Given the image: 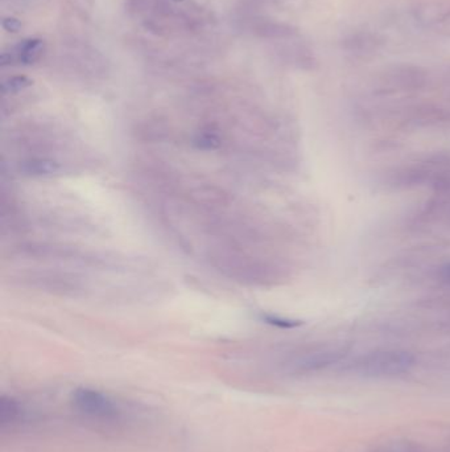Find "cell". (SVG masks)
I'll return each instance as SVG.
<instances>
[{
    "label": "cell",
    "instance_id": "277c9868",
    "mask_svg": "<svg viewBox=\"0 0 450 452\" xmlns=\"http://www.w3.org/2000/svg\"><path fill=\"white\" fill-rule=\"evenodd\" d=\"M45 50V43L41 39H24L19 41L10 52H3L0 56V66L8 65L36 64Z\"/></svg>",
    "mask_w": 450,
    "mask_h": 452
},
{
    "label": "cell",
    "instance_id": "7c38bea8",
    "mask_svg": "<svg viewBox=\"0 0 450 452\" xmlns=\"http://www.w3.org/2000/svg\"><path fill=\"white\" fill-rule=\"evenodd\" d=\"M1 27L7 32L17 33L21 30L23 24L17 17H4L1 20Z\"/></svg>",
    "mask_w": 450,
    "mask_h": 452
},
{
    "label": "cell",
    "instance_id": "7a4b0ae2",
    "mask_svg": "<svg viewBox=\"0 0 450 452\" xmlns=\"http://www.w3.org/2000/svg\"><path fill=\"white\" fill-rule=\"evenodd\" d=\"M70 401L76 410L98 420H115L120 415V409L111 397L92 388L73 390Z\"/></svg>",
    "mask_w": 450,
    "mask_h": 452
},
{
    "label": "cell",
    "instance_id": "4fadbf2b",
    "mask_svg": "<svg viewBox=\"0 0 450 452\" xmlns=\"http://www.w3.org/2000/svg\"><path fill=\"white\" fill-rule=\"evenodd\" d=\"M445 274H447V278L450 280V265L445 269Z\"/></svg>",
    "mask_w": 450,
    "mask_h": 452
},
{
    "label": "cell",
    "instance_id": "5b68a950",
    "mask_svg": "<svg viewBox=\"0 0 450 452\" xmlns=\"http://www.w3.org/2000/svg\"><path fill=\"white\" fill-rule=\"evenodd\" d=\"M342 355L337 351H323V352H314L309 355L301 356L292 361L290 371L294 373H308V371H320L333 362L338 361Z\"/></svg>",
    "mask_w": 450,
    "mask_h": 452
},
{
    "label": "cell",
    "instance_id": "52a82bcc",
    "mask_svg": "<svg viewBox=\"0 0 450 452\" xmlns=\"http://www.w3.org/2000/svg\"><path fill=\"white\" fill-rule=\"evenodd\" d=\"M253 33L263 39H288L296 34V31L284 23L260 20L253 25Z\"/></svg>",
    "mask_w": 450,
    "mask_h": 452
},
{
    "label": "cell",
    "instance_id": "5bb4252c",
    "mask_svg": "<svg viewBox=\"0 0 450 452\" xmlns=\"http://www.w3.org/2000/svg\"><path fill=\"white\" fill-rule=\"evenodd\" d=\"M175 3H180V1H184V0H173Z\"/></svg>",
    "mask_w": 450,
    "mask_h": 452
},
{
    "label": "cell",
    "instance_id": "6da1fadb",
    "mask_svg": "<svg viewBox=\"0 0 450 452\" xmlns=\"http://www.w3.org/2000/svg\"><path fill=\"white\" fill-rule=\"evenodd\" d=\"M415 357L399 349L375 351L358 357L352 364V371L367 378L395 377L414 367Z\"/></svg>",
    "mask_w": 450,
    "mask_h": 452
},
{
    "label": "cell",
    "instance_id": "ba28073f",
    "mask_svg": "<svg viewBox=\"0 0 450 452\" xmlns=\"http://www.w3.org/2000/svg\"><path fill=\"white\" fill-rule=\"evenodd\" d=\"M24 409L21 404L11 395H1L0 398V424L10 426L19 423L24 418Z\"/></svg>",
    "mask_w": 450,
    "mask_h": 452
},
{
    "label": "cell",
    "instance_id": "8fae6325",
    "mask_svg": "<svg viewBox=\"0 0 450 452\" xmlns=\"http://www.w3.org/2000/svg\"><path fill=\"white\" fill-rule=\"evenodd\" d=\"M261 319L266 323L270 324V325H274V327H277V328H286V329L299 327L301 324V322H299V320L287 319V318H280V316H275V315H263Z\"/></svg>",
    "mask_w": 450,
    "mask_h": 452
},
{
    "label": "cell",
    "instance_id": "30bf717a",
    "mask_svg": "<svg viewBox=\"0 0 450 452\" xmlns=\"http://www.w3.org/2000/svg\"><path fill=\"white\" fill-rule=\"evenodd\" d=\"M194 143L201 150H214L219 145V138L213 132H202L195 138Z\"/></svg>",
    "mask_w": 450,
    "mask_h": 452
},
{
    "label": "cell",
    "instance_id": "8992f818",
    "mask_svg": "<svg viewBox=\"0 0 450 452\" xmlns=\"http://www.w3.org/2000/svg\"><path fill=\"white\" fill-rule=\"evenodd\" d=\"M61 171L58 163L53 162L50 159H41L33 158L20 164V172L33 176V178H52Z\"/></svg>",
    "mask_w": 450,
    "mask_h": 452
},
{
    "label": "cell",
    "instance_id": "9c48e42d",
    "mask_svg": "<svg viewBox=\"0 0 450 452\" xmlns=\"http://www.w3.org/2000/svg\"><path fill=\"white\" fill-rule=\"evenodd\" d=\"M32 80L27 76H14V77H10L1 82L0 90H1L3 96L17 94V93L25 90L27 88L32 86Z\"/></svg>",
    "mask_w": 450,
    "mask_h": 452
},
{
    "label": "cell",
    "instance_id": "3957f363",
    "mask_svg": "<svg viewBox=\"0 0 450 452\" xmlns=\"http://www.w3.org/2000/svg\"><path fill=\"white\" fill-rule=\"evenodd\" d=\"M414 17L429 32L450 36V0H428L418 4Z\"/></svg>",
    "mask_w": 450,
    "mask_h": 452
}]
</instances>
